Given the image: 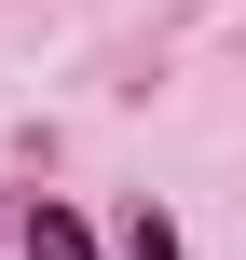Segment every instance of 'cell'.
<instances>
[{
	"mask_svg": "<svg viewBox=\"0 0 246 260\" xmlns=\"http://www.w3.org/2000/svg\"><path fill=\"white\" fill-rule=\"evenodd\" d=\"M27 260H96V233H82V206H55V192H41V206H27Z\"/></svg>",
	"mask_w": 246,
	"mask_h": 260,
	"instance_id": "obj_1",
	"label": "cell"
},
{
	"mask_svg": "<svg viewBox=\"0 0 246 260\" xmlns=\"http://www.w3.org/2000/svg\"><path fill=\"white\" fill-rule=\"evenodd\" d=\"M123 260H178V219H164V206H137V219H123Z\"/></svg>",
	"mask_w": 246,
	"mask_h": 260,
	"instance_id": "obj_2",
	"label": "cell"
}]
</instances>
